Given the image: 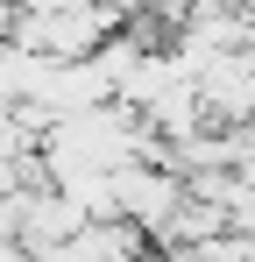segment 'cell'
I'll return each mask as SVG.
<instances>
[{"instance_id": "obj_1", "label": "cell", "mask_w": 255, "mask_h": 262, "mask_svg": "<svg viewBox=\"0 0 255 262\" xmlns=\"http://www.w3.org/2000/svg\"><path fill=\"white\" fill-rule=\"evenodd\" d=\"M121 21L128 14H114V7H14L7 43L42 64H85L107 36H121Z\"/></svg>"}]
</instances>
